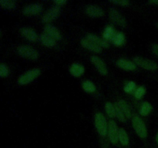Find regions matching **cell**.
Instances as JSON below:
<instances>
[{
    "label": "cell",
    "mask_w": 158,
    "mask_h": 148,
    "mask_svg": "<svg viewBox=\"0 0 158 148\" xmlns=\"http://www.w3.org/2000/svg\"><path fill=\"white\" fill-rule=\"evenodd\" d=\"M41 74V71L40 69H32L30 70H28L19 76V77L17 80L18 84L21 86L27 85L33 82L35 79L38 78Z\"/></svg>",
    "instance_id": "obj_2"
},
{
    "label": "cell",
    "mask_w": 158,
    "mask_h": 148,
    "mask_svg": "<svg viewBox=\"0 0 158 148\" xmlns=\"http://www.w3.org/2000/svg\"><path fill=\"white\" fill-rule=\"evenodd\" d=\"M67 2L66 1H64V0H57V1H54L53 3L56 5V6L58 7V6H64L66 3Z\"/></svg>",
    "instance_id": "obj_32"
},
{
    "label": "cell",
    "mask_w": 158,
    "mask_h": 148,
    "mask_svg": "<svg viewBox=\"0 0 158 148\" xmlns=\"http://www.w3.org/2000/svg\"><path fill=\"white\" fill-rule=\"evenodd\" d=\"M86 13L88 16L91 17V18H99V17L103 16L104 12H103L102 8L97 6H94V5H90L86 7Z\"/></svg>",
    "instance_id": "obj_11"
},
{
    "label": "cell",
    "mask_w": 158,
    "mask_h": 148,
    "mask_svg": "<svg viewBox=\"0 0 158 148\" xmlns=\"http://www.w3.org/2000/svg\"><path fill=\"white\" fill-rule=\"evenodd\" d=\"M152 51L154 54L158 57V44L152 45Z\"/></svg>",
    "instance_id": "obj_33"
},
{
    "label": "cell",
    "mask_w": 158,
    "mask_h": 148,
    "mask_svg": "<svg viewBox=\"0 0 158 148\" xmlns=\"http://www.w3.org/2000/svg\"><path fill=\"white\" fill-rule=\"evenodd\" d=\"M105 110H106V115L110 118L115 117V106L110 102H106L105 103Z\"/></svg>",
    "instance_id": "obj_26"
},
{
    "label": "cell",
    "mask_w": 158,
    "mask_h": 148,
    "mask_svg": "<svg viewBox=\"0 0 158 148\" xmlns=\"http://www.w3.org/2000/svg\"><path fill=\"white\" fill-rule=\"evenodd\" d=\"M149 3L150 4H153V5H158V1L157 0V1H156V0H154V1H150Z\"/></svg>",
    "instance_id": "obj_34"
},
{
    "label": "cell",
    "mask_w": 158,
    "mask_h": 148,
    "mask_svg": "<svg viewBox=\"0 0 158 148\" xmlns=\"http://www.w3.org/2000/svg\"><path fill=\"white\" fill-rule=\"evenodd\" d=\"M94 123L97 133L100 134V136L102 137H106L107 136L108 122L105 116L102 113H97L95 114Z\"/></svg>",
    "instance_id": "obj_1"
},
{
    "label": "cell",
    "mask_w": 158,
    "mask_h": 148,
    "mask_svg": "<svg viewBox=\"0 0 158 148\" xmlns=\"http://www.w3.org/2000/svg\"><path fill=\"white\" fill-rule=\"evenodd\" d=\"M86 38L87 39L90 40L91 42H93L94 43H95L96 45L99 46L100 47L105 48V49H106V48H109V43H108L107 41L104 40L103 39L100 38V37H98L97 35H94V34H90V33L87 34V35H86Z\"/></svg>",
    "instance_id": "obj_16"
},
{
    "label": "cell",
    "mask_w": 158,
    "mask_h": 148,
    "mask_svg": "<svg viewBox=\"0 0 158 148\" xmlns=\"http://www.w3.org/2000/svg\"><path fill=\"white\" fill-rule=\"evenodd\" d=\"M80 43H81V46H83V48L88 49V50L90 51V52H94V53H100L102 51L101 47H100L99 46L96 45L95 43L91 42L90 40L87 39L86 38L82 39L81 41H80Z\"/></svg>",
    "instance_id": "obj_15"
},
{
    "label": "cell",
    "mask_w": 158,
    "mask_h": 148,
    "mask_svg": "<svg viewBox=\"0 0 158 148\" xmlns=\"http://www.w3.org/2000/svg\"><path fill=\"white\" fill-rule=\"evenodd\" d=\"M44 32L46 35L52 37L55 40L61 39L62 35L56 27L50 24H46L44 27Z\"/></svg>",
    "instance_id": "obj_14"
},
{
    "label": "cell",
    "mask_w": 158,
    "mask_h": 148,
    "mask_svg": "<svg viewBox=\"0 0 158 148\" xmlns=\"http://www.w3.org/2000/svg\"><path fill=\"white\" fill-rule=\"evenodd\" d=\"M39 39H40L42 44L44 45V46H46V47H49V48L54 47V46H56V40L54 39H52V37L46 35V33L41 34V35H40V38Z\"/></svg>",
    "instance_id": "obj_19"
},
{
    "label": "cell",
    "mask_w": 158,
    "mask_h": 148,
    "mask_svg": "<svg viewBox=\"0 0 158 148\" xmlns=\"http://www.w3.org/2000/svg\"><path fill=\"white\" fill-rule=\"evenodd\" d=\"M90 61L95 66V67L97 68V69L98 70V72H100L101 75L106 76L108 74V69L106 67V63H104L103 60H101L100 58H99L98 56H93L90 58Z\"/></svg>",
    "instance_id": "obj_10"
},
{
    "label": "cell",
    "mask_w": 158,
    "mask_h": 148,
    "mask_svg": "<svg viewBox=\"0 0 158 148\" xmlns=\"http://www.w3.org/2000/svg\"><path fill=\"white\" fill-rule=\"evenodd\" d=\"M16 7V2L13 0H0V8L7 11L14 10Z\"/></svg>",
    "instance_id": "obj_23"
},
{
    "label": "cell",
    "mask_w": 158,
    "mask_h": 148,
    "mask_svg": "<svg viewBox=\"0 0 158 148\" xmlns=\"http://www.w3.org/2000/svg\"><path fill=\"white\" fill-rule=\"evenodd\" d=\"M111 42L116 46H123L126 43V37L122 32H117Z\"/></svg>",
    "instance_id": "obj_21"
},
{
    "label": "cell",
    "mask_w": 158,
    "mask_h": 148,
    "mask_svg": "<svg viewBox=\"0 0 158 148\" xmlns=\"http://www.w3.org/2000/svg\"><path fill=\"white\" fill-rule=\"evenodd\" d=\"M2 35V29H0V39H1Z\"/></svg>",
    "instance_id": "obj_36"
},
{
    "label": "cell",
    "mask_w": 158,
    "mask_h": 148,
    "mask_svg": "<svg viewBox=\"0 0 158 148\" xmlns=\"http://www.w3.org/2000/svg\"><path fill=\"white\" fill-rule=\"evenodd\" d=\"M17 53L23 58L29 60H37L39 58V52L34 48L26 45H21L16 48Z\"/></svg>",
    "instance_id": "obj_4"
},
{
    "label": "cell",
    "mask_w": 158,
    "mask_h": 148,
    "mask_svg": "<svg viewBox=\"0 0 158 148\" xmlns=\"http://www.w3.org/2000/svg\"><path fill=\"white\" fill-rule=\"evenodd\" d=\"M152 111V106L148 102H143L140 108V114L143 117H147Z\"/></svg>",
    "instance_id": "obj_25"
},
{
    "label": "cell",
    "mask_w": 158,
    "mask_h": 148,
    "mask_svg": "<svg viewBox=\"0 0 158 148\" xmlns=\"http://www.w3.org/2000/svg\"><path fill=\"white\" fill-rule=\"evenodd\" d=\"M117 104L118 105L119 107L120 108V109L123 111V114H124L127 119H129L132 117V112H131V107H130L129 104H128L125 100H119V101L117 102Z\"/></svg>",
    "instance_id": "obj_18"
},
{
    "label": "cell",
    "mask_w": 158,
    "mask_h": 148,
    "mask_svg": "<svg viewBox=\"0 0 158 148\" xmlns=\"http://www.w3.org/2000/svg\"><path fill=\"white\" fill-rule=\"evenodd\" d=\"M43 6L41 4L32 3V4L26 5L23 9L22 12L25 15H35L40 14L43 11Z\"/></svg>",
    "instance_id": "obj_9"
},
{
    "label": "cell",
    "mask_w": 158,
    "mask_h": 148,
    "mask_svg": "<svg viewBox=\"0 0 158 148\" xmlns=\"http://www.w3.org/2000/svg\"><path fill=\"white\" fill-rule=\"evenodd\" d=\"M155 140H156V143H157V144L158 145V132L157 133V135H156V138H155Z\"/></svg>",
    "instance_id": "obj_35"
},
{
    "label": "cell",
    "mask_w": 158,
    "mask_h": 148,
    "mask_svg": "<svg viewBox=\"0 0 158 148\" xmlns=\"http://www.w3.org/2000/svg\"><path fill=\"white\" fill-rule=\"evenodd\" d=\"M118 140H119V142H120V143L124 146H127L130 143L129 136H128L127 131L125 130L124 129H123V128H120V129H119Z\"/></svg>",
    "instance_id": "obj_22"
},
{
    "label": "cell",
    "mask_w": 158,
    "mask_h": 148,
    "mask_svg": "<svg viewBox=\"0 0 158 148\" xmlns=\"http://www.w3.org/2000/svg\"><path fill=\"white\" fill-rule=\"evenodd\" d=\"M136 89H137V85L134 81L127 82L124 85V87H123V90L128 94H131L135 92Z\"/></svg>",
    "instance_id": "obj_28"
},
{
    "label": "cell",
    "mask_w": 158,
    "mask_h": 148,
    "mask_svg": "<svg viewBox=\"0 0 158 148\" xmlns=\"http://www.w3.org/2000/svg\"><path fill=\"white\" fill-rule=\"evenodd\" d=\"M10 74V69L7 64L0 62V78H6Z\"/></svg>",
    "instance_id": "obj_27"
},
{
    "label": "cell",
    "mask_w": 158,
    "mask_h": 148,
    "mask_svg": "<svg viewBox=\"0 0 158 148\" xmlns=\"http://www.w3.org/2000/svg\"><path fill=\"white\" fill-rule=\"evenodd\" d=\"M157 26H158V24H157Z\"/></svg>",
    "instance_id": "obj_37"
},
{
    "label": "cell",
    "mask_w": 158,
    "mask_h": 148,
    "mask_svg": "<svg viewBox=\"0 0 158 148\" xmlns=\"http://www.w3.org/2000/svg\"><path fill=\"white\" fill-rule=\"evenodd\" d=\"M133 62L135 63L136 66H140L142 69H147V70H156L158 68L157 64L154 61L140 56L134 57Z\"/></svg>",
    "instance_id": "obj_5"
},
{
    "label": "cell",
    "mask_w": 158,
    "mask_h": 148,
    "mask_svg": "<svg viewBox=\"0 0 158 148\" xmlns=\"http://www.w3.org/2000/svg\"><path fill=\"white\" fill-rule=\"evenodd\" d=\"M109 16L111 21H112L114 24L117 25V26H122V27H125V26H126V19H125L124 17H123L117 9H114V8L110 9Z\"/></svg>",
    "instance_id": "obj_7"
},
{
    "label": "cell",
    "mask_w": 158,
    "mask_h": 148,
    "mask_svg": "<svg viewBox=\"0 0 158 148\" xmlns=\"http://www.w3.org/2000/svg\"><path fill=\"white\" fill-rule=\"evenodd\" d=\"M112 3L116 5H120L121 6H127L130 5V2L126 1V0H121V1H112Z\"/></svg>",
    "instance_id": "obj_31"
},
{
    "label": "cell",
    "mask_w": 158,
    "mask_h": 148,
    "mask_svg": "<svg viewBox=\"0 0 158 148\" xmlns=\"http://www.w3.org/2000/svg\"><path fill=\"white\" fill-rule=\"evenodd\" d=\"M60 15V8L57 6H53V7L50 8L49 10L46 11V13L43 15V18H42V22L44 23H49L50 22L54 21Z\"/></svg>",
    "instance_id": "obj_8"
},
{
    "label": "cell",
    "mask_w": 158,
    "mask_h": 148,
    "mask_svg": "<svg viewBox=\"0 0 158 148\" xmlns=\"http://www.w3.org/2000/svg\"><path fill=\"white\" fill-rule=\"evenodd\" d=\"M118 133L119 129L117 123L114 120H110L108 123V131L107 136L109 140L112 144L116 145L119 142L118 140Z\"/></svg>",
    "instance_id": "obj_6"
},
{
    "label": "cell",
    "mask_w": 158,
    "mask_h": 148,
    "mask_svg": "<svg viewBox=\"0 0 158 148\" xmlns=\"http://www.w3.org/2000/svg\"><path fill=\"white\" fill-rule=\"evenodd\" d=\"M85 68L83 65L77 63H73L69 67V72L74 77H80L84 73Z\"/></svg>",
    "instance_id": "obj_17"
},
{
    "label": "cell",
    "mask_w": 158,
    "mask_h": 148,
    "mask_svg": "<svg viewBox=\"0 0 158 148\" xmlns=\"http://www.w3.org/2000/svg\"><path fill=\"white\" fill-rule=\"evenodd\" d=\"M114 106H115V117H117L120 121L126 122L127 118L126 117H125L124 114H123V111L120 109V108L119 107V106L117 104V103L114 104Z\"/></svg>",
    "instance_id": "obj_29"
},
{
    "label": "cell",
    "mask_w": 158,
    "mask_h": 148,
    "mask_svg": "<svg viewBox=\"0 0 158 148\" xmlns=\"http://www.w3.org/2000/svg\"><path fill=\"white\" fill-rule=\"evenodd\" d=\"M20 34L23 38L30 42H35L40 38V37H38V35L35 32V30L30 29V28H22V29H20Z\"/></svg>",
    "instance_id": "obj_12"
},
{
    "label": "cell",
    "mask_w": 158,
    "mask_h": 148,
    "mask_svg": "<svg viewBox=\"0 0 158 148\" xmlns=\"http://www.w3.org/2000/svg\"><path fill=\"white\" fill-rule=\"evenodd\" d=\"M117 66L120 69L127 71H134L137 69L135 63L127 59H119L117 61Z\"/></svg>",
    "instance_id": "obj_13"
},
{
    "label": "cell",
    "mask_w": 158,
    "mask_h": 148,
    "mask_svg": "<svg viewBox=\"0 0 158 148\" xmlns=\"http://www.w3.org/2000/svg\"><path fill=\"white\" fill-rule=\"evenodd\" d=\"M82 88L85 92H88V93H94L97 90V87H96L95 84L90 80H84L82 83Z\"/></svg>",
    "instance_id": "obj_24"
},
{
    "label": "cell",
    "mask_w": 158,
    "mask_h": 148,
    "mask_svg": "<svg viewBox=\"0 0 158 148\" xmlns=\"http://www.w3.org/2000/svg\"><path fill=\"white\" fill-rule=\"evenodd\" d=\"M146 93V88L144 86H139L138 88H137L134 92V97H136V99L137 100H140L143 97V96L145 95Z\"/></svg>",
    "instance_id": "obj_30"
},
{
    "label": "cell",
    "mask_w": 158,
    "mask_h": 148,
    "mask_svg": "<svg viewBox=\"0 0 158 148\" xmlns=\"http://www.w3.org/2000/svg\"><path fill=\"white\" fill-rule=\"evenodd\" d=\"M116 33H117V31H116L115 28L111 26V25H109V26L105 28L104 31L103 32V39L106 40V41H109V40L111 41Z\"/></svg>",
    "instance_id": "obj_20"
},
{
    "label": "cell",
    "mask_w": 158,
    "mask_h": 148,
    "mask_svg": "<svg viewBox=\"0 0 158 148\" xmlns=\"http://www.w3.org/2000/svg\"><path fill=\"white\" fill-rule=\"evenodd\" d=\"M132 125L136 134L140 138L144 139L148 137V129L141 117H139L138 115L134 116L132 118Z\"/></svg>",
    "instance_id": "obj_3"
}]
</instances>
